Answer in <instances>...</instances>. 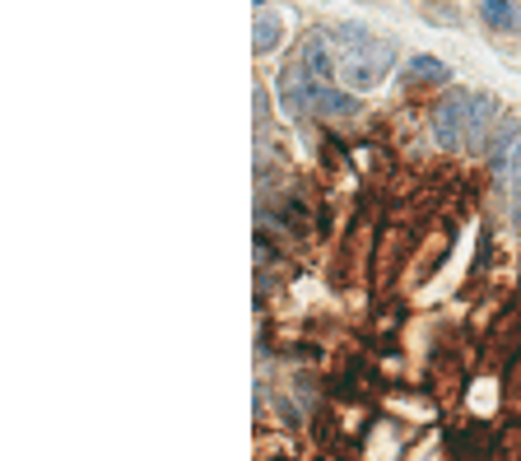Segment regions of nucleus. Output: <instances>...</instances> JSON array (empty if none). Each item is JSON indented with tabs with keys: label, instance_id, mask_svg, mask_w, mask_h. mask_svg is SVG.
<instances>
[{
	"label": "nucleus",
	"instance_id": "f257e3e1",
	"mask_svg": "<svg viewBox=\"0 0 521 461\" xmlns=\"http://www.w3.org/2000/svg\"><path fill=\"white\" fill-rule=\"evenodd\" d=\"M335 42V61H340V80L354 89V94H368L391 75L396 66V47L387 38H377L373 28L363 24H340L331 33Z\"/></svg>",
	"mask_w": 521,
	"mask_h": 461
},
{
	"label": "nucleus",
	"instance_id": "f03ea898",
	"mask_svg": "<svg viewBox=\"0 0 521 461\" xmlns=\"http://www.w3.org/2000/svg\"><path fill=\"white\" fill-rule=\"evenodd\" d=\"M433 136H438L442 150H461V145H470V94L442 98L438 112H433Z\"/></svg>",
	"mask_w": 521,
	"mask_h": 461
},
{
	"label": "nucleus",
	"instance_id": "7ed1b4c3",
	"mask_svg": "<svg viewBox=\"0 0 521 461\" xmlns=\"http://www.w3.org/2000/svg\"><path fill=\"white\" fill-rule=\"evenodd\" d=\"M331 47H335V42L326 38V33H308L303 52H298V66L308 70V75H303L308 84H331L335 75H340V61H335Z\"/></svg>",
	"mask_w": 521,
	"mask_h": 461
},
{
	"label": "nucleus",
	"instance_id": "20e7f679",
	"mask_svg": "<svg viewBox=\"0 0 521 461\" xmlns=\"http://www.w3.org/2000/svg\"><path fill=\"white\" fill-rule=\"evenodd\" d=\"M308 112H321V117H349V112H359V103H354L345 89H335V84H308Z\"/></svg>",
	"mask_w": 521,
	"mask_h": 461
},
{
	"label": "nucleus",
	"instance_id": "39448f33",
	"mask_svg": "<svg viewBox=\"0 0 521 461\" xmlns=\"http://www.w3.org/2000/svg\"><path fill=\"white\" fill-rule=\"evenodd\" d=\"M512 145H521V126L508 117V122H503V131H498V140H494V150H489V154H494V177H508L512 173V154H517Z\"/></svg>",
	"mask_w": 521,
	"mask_h": 461
},
{
	"label": "nucleus",
	"instance_id": "423d86ee",
	"mask_svg": "<svg viewBox=\"0 0 521 461\" xmlns=\"http://www.w3.org/2000/svg\"><path fill=\"white\" fill-rule=\"evenodd\" d=\"M484 457H489V438H484L480 424L452 434V461H484Z\"/></svg>",
	"mask_w": 521,
	"mask_h": 461
},
{
	"label": "nucleus",
	"instance_id": "0eeeda50",
	"mask_svg": "<svg viewBox=\"0 0 521 461\" xmlns=\"http://www.w3.org/2000/svg\"><path fill=\"white\" fill-rule=\"evenodd\" d=\"M280 38H284L280 14L256 10V38H252V47H256V52H261V56H266V52H275V47H280Z\"/></svg>",
	"mask_w": 521,
	"mask_h": 461
},
{
	"label": "nucleus",
	"instance_id": "6e6552de",
	"mask_svg": "<svg viewBox=\"0 0 521 461\" xmlns=\"http://www.w3.org/2000/svg\"><path fill=\"white\" fill-rule=\"evenodd\" d=\"M484 19H489L494 28H517L521 24V14H517L512 0H484Z\"/></svg>",
	"mask_w": 521,
	"mask_h": 461
},
{
	"label": "nucleus",
	"instance_id": "1a4fd4ad",
	"mask_svg": "<svg viewBox=\"0 0 521 461\" xmlns=\"http://www.w3.org/2000/svg\"><path fill=\"white\" fill-rule=\"evenodd\" d=\"M410 75L415 80H447V66H442L438 56H415L410 61Z\"/></svg>",
	"mask_w": 521,
	"mask_h": 461
},
{
	"label": "nucleus",
	"instance_id": "9d476101",
	"mask_svg": "<svg viewBox=\"0 0 521 461\" xmlns=\"http://www.w3.org/2000/svg\"><path fill=\"white\" fill-rule=\"evenodd\" d=\"M508 191H512V219L521 229V145H517V159H512V173H508Z\"/></svg>",
	"mask_w": 521,
	"mask_h": 461
},
{
	"label": "nucleus",
	"instance_id": "9b49d317",
	"mask_svg": "<svg viewBox=\"0 0 521 461\" xmlns=\"http://www.w3.org/2000/svg\"><path fill=\"white\" fill-rule=\"evenodd\" d=\"M521 457V424H508L503 429V461H517Z\"/></svg>",
	"mask_w": 521,
	"mask_h": 461
}]
</instances>
